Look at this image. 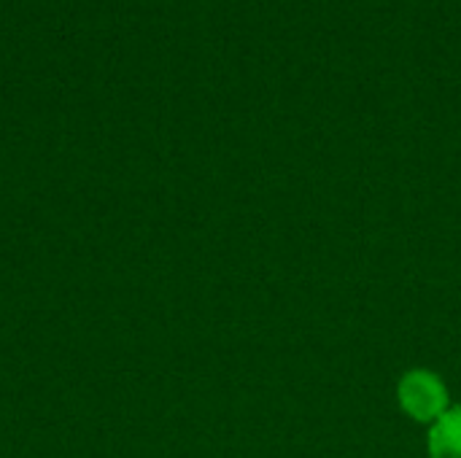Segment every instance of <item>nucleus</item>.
<instances>
[{
	"label": "nucleus",
	"instance_id": "2",
	"mask_svg": "<svg viewBox=\"0 0 461 458\" xmlns=\"http://www.w3.org/2000/svg\"><path fill=\"white\" fill-rule=\"evenodd\" d=\"M427 456L461 458V405H451V410L429 427Z\"/></svg>",
	"mask_w": 461,
	"mask_h": 458
},
{
	"label": "nucleus",
	"instance_id": "1",
	"mask_svg": "<svg viewBox=\"0 0 461 458\" xmlns=\"http://www.w3.org/2000/svg\"><path fill=\"white\" fill-rule=\"evenodd\" d=\"M397 402L411 421L427 424V427H432L451 410V394H448L446 381L438 373L424 370V367L408 370L400 378Z\"/></svg>",
	"mask_w": 461,
	"mask_h": 458
}]
</instances>
